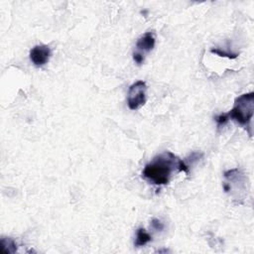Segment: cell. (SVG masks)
<instances>
[{
	"label": "cell",
	"instance_id": "8992f818",
	"mask_svg": "<svg viewBox=\"0 0 254 254\" xmlns=\"http://www.w3.org/2000/svg\"><path fill=\"white\" fill-rule=\"evenodd\" d=\"M0 246L3 254H13L17 251V243L11 238H2L0 240Z\"/></svg>",
	"mask_w": 254,
	"mask_h": 254
},
{
	"label": "cell",
	"instance_id": "277c9868",
	"mask_svg": "<svg viewBox=\"0 0 254 254\" xmlns=\"http://www.w3.org/2000/svg\"><path fill=\"white\" fill-rule=\"evenodd\" d=\"M29 56L34 66L43 67L50 61L52 52L48 45H37L31 49Z\"/></svg>",
	"mask_w": 254,
	"mask_h": 254
},
{
	"label": "cell",
	"instance_id": "30bf717a",
	"mask_svg": "<svg viewBox=\"0 0 254 254\" xmlns=\"http://www.w3.org/2000/svg\"><path fill=\"white\" fill-rule=\"evenodd\" d=\"M133 60L137 64V65H142V64L144 63V55H142L138 52H134L133 53Z\"/></svg>",
	"mask_w": 254,
	"mask_h": 254
},
{
	"label": "cell",
	"instance_id": "52a82bcc",
	"mask_svg": "<svg viewBox=\"0 0 254 254\" xmlns=\"http://www.w3.org/2000/svg\"><path fill=\"white\" fill-rule=\"evenodd\" d=\"M152 240V237L148 234V232L142 228L139 227L136 231V240H135V246L141 247L146 245L147 243H149Z\"/></svg>",
	"mask_w": 254,
	"mask_h": 254
},
{
	"label": "cell",
	"instance_id": "7a4b0ae2",
	"mask_svg": "<svg viewBox=\"0 0 254 254\" xmlns=\"http://www.w3.org/2000/svg\"><path fill=\"white\" fill-rule=\"evenodd\" d=\"M224 114L227 120L232 119L239 125L250 128V122L254 114V93L251 92L237 97L234 108Z\"/></svg>",
	"mask_w": 254,
	"mask_h": 254
},
{
	"label": "cell",
	"instance_id": "6da1fadb",
	"mask_svg": "<svg viewBox=\"0 0 254 254\" xmlns=\"http://www.w3.org/2000/svg\"><path fill=\"white\" fill-rule=\"evenodd\" d=\"M180 160L172 152H165L156 156L150 163H148L142 172L143 177L155 186L168 185L172 174L179 171Z\"/></svg>",
	"mask_w": 254,
	"mask_h": 254
},
{
	"label": "cell",
	"instance_id": "3957f363",
	"mask_svg": "<svg viewBox=\"0 0 254 254\" xmlns=\"http://www.w3.org/2000/svg\"><path fill=\"white\" fill-rule=\"evenodd\" d=\"M147 84L143 80H137L132 83L127 95V104L131 111H137L146 103Z\"/></svg>",
	"mask_w": 254,
	"mask_h": 254
},
{
	"label": "cell",
	"instance_id": "5b68a950",
	"mask_svg": "<svg viewBox=\"0 0 254 254\" xmlns=\"http://www.w3.org/2000/svg\"><path fill=\"white\" fill-rule=\"evenodd\" d=\"M156 44V35L154 31H149L138 38L136 42V49L138 53L144 55V53L151 52Z\"/></svg>",
	"mask_w": 254,
	"mask_h": 254
},
{
	"label": "cell",
	"instance_id": "9c48e42d",
	"mask_svg": "<svg viewBox=\"0 0 254 254\" xmlns=\"http://www.w3.org/2000/svg\"><path fill=\"white\" fill-rule=\"evenodd\" d=\"M151 226H152L155 230H158V231H162V230L164 229V227H165L164 223H163L160 220H158V219H153V220L151 221Z\"/></svg>",
	"mask_w": 254,
	"mask_h": 254
},
{
	"label": "cell",
	"instance_id": "ba28073f",
	"mask_svg": "<svg viewBox=\"0 0 254 254\" xmlns=\"http://www.w3.org/2000/svg\"><path fill=\"white\" fill-rule=\"evenodd\" d=\"M210 52L213 54H217L220 57H224L228 59H237L238 57V53H231V52H226L222 49H211Z\"/></svg>",
	"mask_w": 254,
	"mask_h": 254
}]
</instances>
